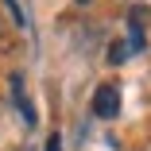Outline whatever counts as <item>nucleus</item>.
<instances>
[{"mask_svg":"<svg viewBox=\"0 0 151 151\" xmlns=\"http://www.w3.org/2000/svg\"><path fill=\"white\" fill-rule=\"evenodd\" d=\"M47 151H62V136H58V132L47 139Z\"/></svg>","mask_w":151,"mask_h":151,"instance_id":"obj_6","label":"nucleus"},{"mask_svg":"<svg viewBox=\"0 0 151 151\" xmlns=\"http://www.w3.org/2000/svg\"><path fill=\"white\" fill-rule=\"evenodd\" d=\"M78 4H89V0H78Z\"/></svg>","mask_w":151,"mask_h":151,"instance_id":"obj_7","label":"nucleus"},{"mask_svg":"<svg viewBox=\"0 0 151 151\" xmlns=\"http://www.w3.org/2000/svg\"><path fill=\"white\" fill-rule=\"evenodd\" d=\"M4 4H8V12H12V19H16V27H27V23H31V19H27V12L19 8V0H4Z\"/></svg>","mask_w":151,"mask_h":151,"instance_id":"obj_5","label":"nucleus"},{"mask_svg":"<svg viewBox=\"0 0 151 151\" xmlns=\"http://www.w3.org/2000/svg\"><path fill=\"white\" fill-rule=\"evenodd\" d=\"M8 93H12V105H16V112L23 116V124H27V128H35V124H39V116H35V109H31V97H27V89H23V74H8Z\"/></svg>","mask_w":151,"mask_h":151,"instance_id":"obj_1","label":"nucleus"},{"mask_svg":"<svg viewBox=\"0 0 151 151\" xmlns=\"http://www.w3.org/2000/svg\"><path fill=\"white\" fill-rule=\"evenodd\" d=\"M120 112V89L116 85H97L93 89V116L97 120H112Z\"/></svg>","mask_w":151,"mask_h":151,"instance_id":"obj_2","label":"nucleus"},{"mask_svg":"<svg viewBox=\"0 0 151 151\" xmlns=\"http://www.w3.org/2000/svg\"><path fill=\"white\" fill-rule=\"evenodd\" d=\"M143 16H147V8H139V4L128 12V39H124L128 54H139V50L147 47V35H143Z\"/></svg>","mask_w":151,"mask_h":151,"instance_id":"obj_3","label":"nucleus"},{"mask_svg":"<svg viewBox=\"0 0 151 151\" xmlns=\"http://www.w3.org/2000/svg\"><path fill=\"white\" fill-rule=\"evenodd\" d=\"M128 58H132V54H128L124 43H112V50H109V66H124Z\"/></svg>","mask_w":151,"mask_h":151,"instance_id":"obj_4","label":"nucleus"}]
</instances>
